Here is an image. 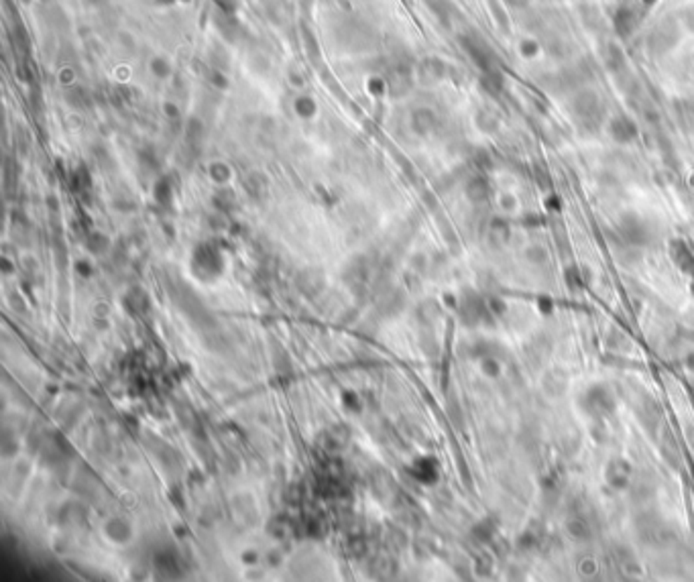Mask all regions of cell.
I'll return each mask as SVG.
<instances>
[{
  "label": "cell",
  "mask_w": 694,
  "mask_h": 582,
  "mask_svg": "<svg viewBox=\"0 0 694 582\" xmlns=\"http://www.w3.org/2000/svg\"><path fill=\"white\" fill-rule=\"evenodd\" d=\"M572 114L574 120L587 127H597L603 118V104L594 92H580L572 100Z\"/></svg>",
  "instance_id": "cell-1"
},
{
  "label": "cell",
  "mask_w": 694,
  "mask_h": 582,
  "mask_svg": "<svg viewBox=\"0 0 694 582\" xmlns=\"http://www.w3.org/2000/svg\"><path fill=\"white\" fill-rule=\"evenodd\" d=\"M678 41V27L672 21H662L660 25H655L648 39L650 49L653 53H666L670 51L674 45Z\"/></svg>",
  "instance_id": "cell-2"
},
{
  "label": "cell",
  "mask_w": 694,
  "mask_h": 582,
  "mask_svg": "<svg viewBox=\"0 0 694 582\" xmlns=\"http://www.w3.org/2000/svg\"><path fill=\"white\" fill-rule=\"evenodd\" d=\"M609 134L617 143H631L637 137V125L630 116H615L609 123Z\"/></svg>",
  "instance_id": "cell-3"
},
{
  "label": "cell",
  "mask_w": 694,
  "mask_h": 582,
  "mask_svg": "<svg viewBox=\"0 0 694 582\" xmlns=\"http://www.w3.org/2000/svg\"><path fill=\"white\" fill-rule=\"evenodd\" d=\"M637 15H635V8L631 6H621L617 8L615 17H613V25H615V31L621 35V37H627L633 33V29L637 27Z\"/></svg>",
  "instance_id": "cell-4"
},
{
  "label": "cell",
  "mask_w": 694,
  "mask_h": 582,
  "mask_svg": "<svg viewBox=\"0 0 694 582\" xmlns=\"http://www.w3.org/2000/svg\"><path fill=\"white\" fill-rule=\"evenodd\" d=\"M605 64H607V69L617 74L621 69H625V57H623V51L617 47V45H609L607 51H605Z\"/></svg>",
  "instance_id": "cell-5"
},
{
  "label": "cell",
  "mask_w": 694,
  "mask_h": 582,
  "mask_svg": "<svg viewBox=\"0 0 694 582\" xmlns=\"http://www.w3.org/2000/svg\"><path fill=\"white\" fill-rule=\"evenodd\" d=\"M509 6H513V8H524V6H527L531 0H505Z\"/></svg>",
  "instance_id": "cell-6"
}]
</instances>
